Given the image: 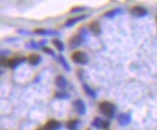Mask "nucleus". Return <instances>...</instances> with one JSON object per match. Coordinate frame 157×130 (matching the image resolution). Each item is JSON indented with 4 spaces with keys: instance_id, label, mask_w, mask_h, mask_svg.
Listing matches in <instances>:
<instances>
[{
    "instance_id": "1",
    "label": "nucleus",
    "mask_w": 157,
    "mask_h": 130,
    "mask_svg": "<svg viewBox=\"0 0 157 130\" xmlns=\"http://www.w3.org/2000/svg\"><path fill=\"white\" fill-rule=\"evenodd\" d=\"M99 110L102 113H104L106 117L109 118H112L114 114H115V111H116V107L111 104V102H108V101H104L99 105Z\"/></svg>"
},
{
    "instance_id": "2",
    "label": "nucleus",
    "mask_w": 157,
    "mask_h": 130,
    "mask_svg": "<svg viewBox=\"0 0 157 130\" xmlns=\"http://www.w3.org/2000/svg\"><path fill=\"white\" fill-rule=\"evenodd\" d=\"M72 60H73L74 62L78 63V65H86V63L88 62L87 55H86L85 52H82V51H76V52H74V54L72 55Z\"/></svg>"
},
{
    "instance_id": "3",
    "label": "nucleus",
    "mask_w": 157,
    "mask_h": 130,
    "mask_svg": "<svg viewBox=\"0 0 157 130\" xmlns=\"http://www.w3.org/2000/svg\"><path fill=\"white\" fill-rule=\"evenodd\" d=\"M131 13L133 16H135V17H143V16L148 15V10L145 7H143V6H140V5H135V6L132 7Z\"/></svg>"
},
{
    "instance_id": "4",
    "label": "nucleus",
    "mask_w": 157,
    "mask_h": 130,
    "mask_svg": "<svg viewBox=\"0 0 157 130\" xmlns=\"http://www.w3.org/2000/svg\"><path fill=\"white\" fill-rule=\"evenodd\" d=\"M24 61H25V58H24V57H22V56L13 57V58H11V60H8V61H7V66H8L10 68H16V67H18L21 63H23Z\"/></svg>"
},
{
    "instance_id": "5",
    "label": "nucleus",
    "mask_w": 157,
    "mask_h": 130,
    "mask_svg": "<svg viewBox=\"0 0 157 130\" xmlns=\"http://www.w3.org/2000/svg\"><path fill=\"white\" fill-rule=\"evenodd\" d=\"M45 128L48 130H59L62 128V123H59L58 121H55V119H51L46 123Z\"/></svg>"
},
{
    "instance_id": "6",
    "label": "nucleus",
    "mask_w": 157,
    "mask_h": 130,
    "mask_svg": "<svg viewBox=\"0 0 157 130\" xmlns=\"http://www.w3.org/2000/svg\"><path fill=\"white\" fill-rule=\"evenodd\" d=\"M87 16L86 15H81V16H75V17H72V18H69L67 22H65V27H73L75 23H78L80 21H82V19H85Z\"/></svg>"
},
{
    "instance_id": "7",
    "label": "nucleus",
    "mask_w": 157,
    "mask_h": 130,
    "mask_svg": "<svg viewBox=\"0 0 157 130\" xmlns=\"http://www.w3.org/2000/svg\"><path fill=\"white\" fill-rule=\"evenodd\" d=\"M74 108H75V111L78 112V114H85L86 113V106L81 100H76L74 102Z\"/></svg>"
},
{
    "instance_id": "8",
    "label": "nucleus",
    "mask_w": 157,
    "mask_h": 130,
    "mask_svg": "<svg viewBox=\"0 0 157 130\" xmlns=\"http://www.w3.org/2000/svg\"><path fill=\"white\" fill-rule=\"evenodd\" d=\"M117 119H119V123H120L121 125H127V124L131 122V116H129L128 113H121V114L117 117Z\"/></svg>"
},
{
    "instance_id": "9",
    "label": "nucleus",
    "mask_w": 157,
    "mask_h": 130,
    "mask_svg": "<svg viewBox=\"0 0 157 130\" xmlns=\"http://www.w3.org/2000/svg\"><path fill=\"white\" fill-rule=\"evenodd\" d=\"M56 85H57L58 88H61V89H65V88H67V85H68V82H67L65 77H63V76H58V77L56 78Z\"/></svg>"
},
{
    "instance_id": "10",
    "label": "nucleus",
    "mask_w": 157,
    "mask_h": 130,
    "mask_svg": "<svg viewBox=\"0 0 157 130\" xmlns=\"http://www.w3.org/2000/svg\"><path fill=\"white\" fill-rule=\"evenodd\" d=\"M28 62L30 65H33V66H36V65H39L41 62V56L38 55V54H33V55H30L28 57Z\"/></svg>"
},
{
    "instance_id": "11",
    "label": "nucleus",
    "mask_w": 157,
    "mask_h": 130,
    "mask_svg": "<svg viewBox=\"0 0 157 130\" xmlns=\"http://www.w3.org/2000/svg\"><path fill=\"white\" fill-rule=\"evenodd\" d=\"M81 43H82V37H81V35H78V34L74 35V37L69 40V44H70V46H72V47H76V46H78V45H81Z\"/></svg>"
},
{
    "instance_id": "12",
    "label": "nucleus",
    "mask_w": 157,
    "mask_h": 130,
    "mask_svg": "<svg viewBox=\"0 0 157 130\" xmlns=\"http://www.w3.org/2000/svg\"><path fill=\"white\" fill-rule=\"evenodd\" d=\"M89 29H91V32H93L94 34H99V33H100V26H99L98 22H91Z\"/></svg>"
},
{
    "instance_id": "13",
    "label": "nucleus",
    "mask_w": 157,
    "mask_h": 130,
    "mask_svg": "<svg viewBox=\"0 0 157 130\" xmlns=\"http://www.w3.org/2000/svg\"><path fill=\"white\" fill-rule=\"evenodd\" d=\"M78 125H80V121H70V122H68L67 123V128L69 130H76L78 128Z\"/></svg>"
},
{
    "instance_id": "14",
    "label": "nucleus",
    "mask_w": 157,
    "mask_h": 130,
    "mask_svg": "<svg viewBox=\"0 0 157 130\" xmlns=\"http://www.w3.org/2000/svg\"><path fill=\"white\" fill-rule=\"evenodd\" d=\"M52 44L56 46V49H57L58 51H63V50H64V44H63L59 39H53V40H52Z\"/></svg>"
},
{
    "instance_id": "15",
    "label": "nucleus",
    "mask_w": 157,
    "mask_h": 130,
    "mask_svg": "<svg viewBox=\"0 0 157 130\" xmlns=\"http://www.w3.org/2000/svg\"><path fill=\"white\" fill-rule=\"evenodd\" d=\"M121 12H122V10H121V9H115V10H111V11L106 12V13H105V17H114V16H116V15L121 13Z\"/></svg>"
},
{
    "instance_id": "16",
    "label": "nucleus",
    "mask_w": 157,
    "mask_h": 130,
    "mask_svg": "<svg viewBox=\"0 0 157 130\" xmlns=\"http://www.w3.org/2000/svg\"><path fill=\"white\" fill-rule=\"evenodd\" d=\"M102 123H103V119H100V118H94V121H93V127H95V128H98V129H102Z\"/></svg>"
},
{
    "instance_id": "17",
    "label": "nucleus",
    "mask_w": 157,
    "mask_h": 130,
    "mask_svg": "<svg viewBox=\"0 0 157 130\" xmlns=\"http://www.w3.org/2000/svg\"><path fill=\"white\" fill-rule=\"evenodd\" d=\"M83 89L87 91V94H88L89 96H92V97H95V94H94V91H93V90H92V89H91V88H89L87 84H83Z\"/></svg>"
},
{
    "instance_id": "18",
    "label": "nucleus",
    "mask_w": 157,
    "mask_h": 130,
    "mask_svg": "<svg viewBox=\"0 0 157 130\" xmlns=\"http://www.w3.org/2000/svg\"><path fill=\"white\" fill-rule=\"evenodd\" d=\"M59 61L62 62V66H63V67H64L67 71H70V67L68 66V62L64 60V57H63V56H59Z\"/></svg>"
},
{
    "instance_id": "19",
    "label": "nucleus",
    "mask_w": 157,
    "mask_h": 130,
    "mask_svg": "<svg viewBox=\"0 0 157 130\" xmlns=\"http://www.w3.org/2000/svg\"><path fill=\"white\" fill-rule=\"evenodd\" d=\"M56 97H58V99H68L69 95L65 94V93H57L56 94Z\"/></svg>"
},
{
    "instance_id": "20",
    "label": "nucleus",
    "mask_w": 157,
    "mask_h": 130,
    "mask_svg": "<svg viewBox=\"0 0 157 130\" xmlns=\"http://www.w3.org/2000/svg\"><path fill=\"white\" fill-rule=\"evenodd\" d=\"M110 127V123L108 122V121H103V123H102V129H108Z\"/></svg>"
},
{
    "instance_id": "21",
    "label": "nucleus",
    "mask_w": 157,
    "mask_h": 130,
    "mask_svg": "<svg viewBox=\"0 0 157 130\" xmlns=\"http://www.w3.org/2000/svg\"><path fill=\"white\" fill-rule=\"evenodd\" d=\"M86 7H74L72 9V12H80V11H85Z\"/></svg>"
},
{
    "instance_id": "22",
    "label": "nucleus",
    "mask_w": 157,
    "mask_h": 130,
    "mask_svg": "<svg viewBox=\"0 0 157 130\" xmlns=\"http://www.w3.org/2000/svg\"><path fill=\"white\" fill-rule=\"evenodd\" d=\"M42 50L45 51V52H47V54H50V55H52V56H55V52L51 50V49H48V47H42Z\"/></svg>"
},
{
    "instance_id": "23",
    "label": "nucleus",
    "mask_w": 157,
    "mask_h": 130,
    "mask_svg": "<svg viewBox=\"0 0 157 130\" xmlns=\"http://www.w3.org/2000/svg\"><path fill=\"white\" fill-rule=\"evenodd\" d=\"M39 130H48V129H46V128H42V129H39Z\"/></svg>"
}]
</instances>
